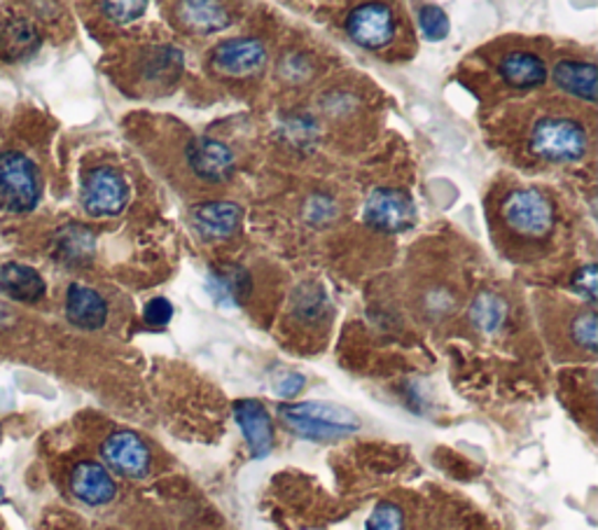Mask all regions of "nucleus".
Wrapping results in <instances>:
<instances>
[{
	"label": "nucleus",
	"instance_id": "nucleus-7",
	"mask_svg": "<svg viewBox=\"0 0 598 530\" xmlns=\"http://www.w3.org/2000/svg\"><path fill=\"white\" fill-rule=\"evenodd\" d=\"M416 220V208L412 196L403 190L382 187L370 194L365 204V223L378 231L397 234L405 231Z\"/></svg>",
	"mask_w": 598,
	"mask_h": 530
},
{
	"label": "nucleus",
	"instance_id": "nucleus-30",
	"mask_svg": "<svg viewBox=\"0 0 598 530\" xmlns=\"http://www.w3.org/2000/svg\"><path fill=\"white\" fill-rule=\"evenodd\" d=\"M305 386V377L302 375H286L281 381H278L276 386V392L281 398H295L299 390H302Z\"/></svg>",
	"mask_w": 598,
	"mask_h": 530
},
{
	"label": "nucleus",
	"instance_id": "nucleus-20",
	"mask_svg": "<svg viewBox=\"0 0 598 530\" xmlns=\"http://www.w3.org/2000/svg\"><path fill=\"white\" fill-rule=\"evenodd\" d=\"M554 83L589 104L596 101V66L589 62H575V58L559 62L554 66Z\"/></svg>",
	"mask_w": 598,
	"mask_h": 530
},
{
	"label": "nucleus",
	"instance_id": "nucleus-1",
	"mask_svg": "<svg viewBox=\"0 0 598 530\" xmlns=\"http://www.w3.org/2000/svg\"><path fill=\"white\" fill-rule=\"evenodd\" d=\"M278 414H281L284 423L292 433L318 442L344 437L361 428V419H357L351 409L332 402L281 404L278 407Z\"/></svg>",
	"mask_w": 598,
	"mask_h": 530
},
{
	"label": "nucleus",
	"instance_id": "nucleus-18",
	"mask_svg": "<svg viewBox=\"0 0 598 530\" xmlns=\"http://www.w3.org/2000/svg\"><path fill=\"white\" fill-rule=\"evenodd\" d=\"M0 290H3L8 298L17 302H38L43 300V294L47 290L43 277L26 264H17L10 262L3 269H0Z\"/></svg>",
	"mask_w": 598,
	"mask_h": 530
},
{
	"label": "nucleus",
	"instance_id": "nucleus-26",
	"mask_svg": "<svg viewBox=\"0 0 598 530\" xmlns=\"http://www.w3.org/2000/svg\"><path fill=\"white\" fill-rule=\"evenodd\" d=\"M570 335H573V342L594 353L596 346H598V323H596V313L594 311H585L577 316L570 325Z\"/></svg>",
	"mask_w": 598,
	"mask_h": 530
},
{
	"label": "nucleus",
	"instance_id": "nucleus-3",
	"mask_svg": "<svg viewBox=\"0 0 598 530\" xmlns=\"http://www.w3.org/2000/svg\"><path fill=\"white\" fill-rule=\"evenodd\" d=\"M40 199V173L22 152H0V206L12 213L33 210Z\"/></svg>",
	"mask_w": 598,
	"mask_h": 530
},
{
	"label": "nucleus",
	"instance_id": "nucleus-28",
	"mask_svg": "<svg viewBox=\"0 0 598 530\" xmlns=\"http://www.w3.org/2000/svg\"><path fill=\"white\" fill-rule=\"evenodd\" d=\"M102 10L108 19L117 24H129L134 19L143 17L148 10V3H102Z\"/></svg>",
	"mask_w": 598,
	"mask_h": 530
},
{
	"label": "nucleus",
	"instance_id": "nucleus-14",
	"mask_svg": "<svg viewBox=\"0 0 598 530\" xmlns=\"http://www.w3.org/2000/svg\"><path fill=\"white\" fill-rule=\"evenodd\" d=\"M66 316L75 327L102 329L108 321V304L94 288L73 283L66 294Z\"/></svg>",
	"mask_w": 598,
	"mask_h": 530
},
{
	"label": "nucleus",
	"instance_id": "nucleus-15",
	"mask_svg": "<svg viewBox=\"0 0 598 530\" xmlns=\"http://www.w3.org/2000/svg\"><path fill=\"white\" fill-rule=\"evenodd\" d=\"M253 290L250 273L238 264L213 267L209 273V292L221 306H242Z\"/></svg>",
	"mask_w": 598,
	"mask_h": 530
},
{
	"label": "nucleus",
	"instance_id": "nucleus-11",
	"mask_svg": "<svg viewBox=\"0 0 598 530\" xmlns=\"http://www.w3.org/2000/svg\"><path fill=\"white\" fill-rule=\"evenodd\" d=\"M188 162L194 175L206 183H225L234 173V152L215 139H194L188 145Z\"/></svg>",
	"mask_w": 598,
	"mask_h": 530
},
{
	"label": "nucleus",
	"instance_id": "nucleus-12",
	"mask_svg": "<svg viewBox=\"0 0 598 530\" xmlns=\"http://www.w3.org/2000/svg\"><path fill=\"white\" fill-rule=\"evenodd\" d=\"M234 419L242 428L253 458H267L274 448V423L265 404L257 400H238L234 404Z\"/></svg>",
	"mask_w": 598,
	"mask_h": 530
},
{
	"label": "nucleus",
	"instance_id": "nucleus-29",
	"mask_svg": "<svg viewBox=\"0 0 598 530\" xmlns=\"http://www.w3.org/2000/svg\"><path fill=\"white\" fill-rule=\"evenodd\" d=\"M143 318L148 325L152 327H164L171 323L173 318V306L169 300L164 298H154L146 304V311H143Z\"/></svg>",
	"mask_w": 598,
	"mask_h": 530
},
{
	"label": "nucleus",
	"instance_id": "nucleus-22",
	"mask_svg": "<svg viewBox=\"0 0 598 530\" xmlns=\"http://www.w3.org/2000/svg\"><path fill=\"white\" fill-rule=\"evenodd\" d=\"M508 318V304L493 292H482L480 298L472 302L470 321L477 329L482 332H495Z\"/></svg>",
	"mask_w": 598,
	"mask_h": 530
},
{
	"label": "nucleus",
	"instance_id": "nucleus-25",
	"mask_svg": "<svg viewBox=\"0 0 598 530\" xmlns=\"http://www.w3.org/2000/svg\"><path fill=\"white\" fill-rule=\"evenodd\" d=\"M365 530H405V512L395 502H378L372 509Z\"/></svg>",
	"mask_w": 598,
	"mask_h": 530
},
{
	"label": "nucleus",
	"instance_id": "nucleus-16",
	"mask_svg": "<svg viewBox=\"0 0 598 530\" xmlns=\"http://www.w3.org/2000/svg\"><path fill=\"white\" fill-rule=\"evenodd\" d=\"M54 260L66 267H83L94 260L96 239L85 225H68L54 234Z\"/></svg>",
	"mask_w": 598,
	"mask_h": 530
},
{
	"label": "nucleus",
	"instance_id": "nucleus-27",
	"mask_svg": "<svg viewBox=\"0 0 598 530\" xmlns=\"http://www.w3.org/2000/svg\"><path fill=\"white\" fill-rule=\"evenodd\" d=\"M570 285L577 294H583L585 300L589 302H596V290H598V267L596 264H587L583 269H577L573 273V279H570Z\"/></svg>",
	"mask_w": 598,
	"mask_h": 530
},
{
	"label": "nucleus",
	"instance_id": "nucleus-13",
	"mask_svg": "<svg viewBox=\"0 0 598 530\" xmlns=\"http://www.w3.org/2000/svg\"><path fill=\"white\" fill-rule=\"evenodd\" d=\"M71 490H73V496L77 500H83L85 505L102 507L115 498L117 486L102 463L83 461L73 467Z\"/></svg>",
	"mask_w": 598,
	"mask_h": 530
},
{
	"label": "nucleus",
	"instance_id": "nucleus-4",
	"mask_svg": "<svg viewBox=\"0 0 598 530\" xmlns=\"http://www.w3.org/2000/svg\"><path fill=\"white\" fill-rule=\"evenodd\" d=\"M505 223L522 237L543 239L554 227V208L537 190H514L503 204Z\"/></svg>",
	"mask_w": 598,
	"mask_h": 530
},
{
	"label": "nucleus",
	"instance_id": "nucleus-5",
	"mask_svg": "<svg viewBox=\"0 0 598 530\" xmlns=\"http://www.w3.org/2000/svg\"><path fill=\"white\" fill-rule=\"evenodd\" d=\"M129 199V187L122 173L110 166H96L87 171L83 183V204L94 218H113L122 213Z\"/></svg>",
	"mask_w": 598,
	"mask_h": 530
},
{
	"label": "nucleus",
	"instance_id": "nucleus-8",
	"mask_svg": "<svg viewBox=\"0 0 598 530\" xmlns=\"http://www.w3.org/2000/svg\"><path fill=\"white\" fill-rule=\"evenodd\" d=\"M209 64L221 75L248 77L265 68L267 47L257 37H229L213 50Z\"/></svg>",
	"mask_w": 598,
	"mask_h": 530
},
{
	"label": "nucleus",
	"instance_id": "nucleus-23",
	"mask_svg": "<svg viewBox=\"0 0 598 530\" xmlns=\"http://www.w3.org/2000/svg\"><path fill=\"white\" fill-rule=\"evenodd\" d=\"M183 68V54L175 47H154L148 54L146 62V75L148 80L159 83H173Z\"/></svg>",
	"mask_w": 598,
	"mask_h": 530
},
{
	"label": "nucleus",
	"instance_id": "nucleus-21",
	"mask_svg": "<svg viewBox=\"0 0 598 530\" xmlns=\"http://www.w3.org/2000/svg\"><path fill=\"white\" fill-rule=\"evenodd\" d=\"M38 45L40 35L24 19H10L0 26V50H6L10 58H22L35 52Z\"/></svg>",
	"mask_w": 598,
	"mask_h": 530
},
{
	"label": "nucleus",
	"instance_id": "nucleus-2",
	"mask_svg": "<svg viewBox=\"0 0 598 530\" xmlns=\"http://www.w3.org/2000/svg\"><path fill=\"white\" fill-rule=\"evenodd\" d=\"M589 148L585 127L568 117H545L531 131V150L547 162H577Z\"/></svg>",
	"mask_w": 598,
	"mask_h": 530
},
{
	"label": "nucleus",
	"instance_id": "nucleus-17",
	"mask_svg": "<svg viewBox=\"0 0 598 530\" xmlns=\"http://www.w3.org/2000/svg\"><path fill=\"white\" fill-rule=\"evenodd\" d=\"M501 75L514 89H535L545 85L547 66L533 52H510L501 62Z\"/></svg>",
	"mask_w": 598,
	"mask_h": 530
},
{
	"label": "nucleus",
	"instance_id": "nucleus-24",
	"mask_svg": "<svg viewBox=\"0 0 598 530\" xmlns=\"http://www.w3.org/2000/svg\"><path fill=\"white\" fill-rule=\"evenodd\" d=\"M418 24H421L424 35L433 43L445 41V37L449 35V17L442 8H437V6H424L421 12H418Z\"/></svg>",
	"mask_w": 598,
	"mask_h": 530
},
{
	"label": "nucleus",
	"instance_id": "nucleus-19",
	"mask_svg": "<svg viewBox=\"0 0 598 530\" xmlns=\"http://www.w3.org/2000/svg\"><path fill=\"white\" fill-rule=\"evenodd\" d=\"M178 19L190 33H217L232 24V12L221 3H181Z\"/></svg>",
	"mask_w": 598,
	"mask_h": 530
},
{
	"label": "nucleus",
	"instance_id": "nucleus-6",
	"mask_svg": "<svg viewBox=\"0 0 598 530\" xmlns=\"http://www.w3.org/2000/svg\"><path fill=\"white\" fill-rule=\"evenodd\" d=\"M344 26L355 45L365 50H382L393 43L395 14L384 3H363L349 12Z\"/></svg>",
	"mask_w": 598,
	"mask_h": 530
},
{
	"label": "nucleus",
	"instance_id": "nucleus-9",
	"mask_svg": "<svg viewBox=\"0 0 598 530\" xmlns=\"http://www.w3.org/2000/svg\"><path fill=\"white\" fill-rule=\"evenodd\" d=\"M102 456L113 473L122 477L143 479L150 473V448L131 430L113 433L102 446Z\"/></svg>",
	"mask_w": 598,
	"mask_h": 530
},
{
	"label": "nucleus",
	"instance_id": "nucleus-10",
	"mask_svg": "<svg viewBox=\"0 0 598 530\" xmlns=\"http://www.w3.org/2000/svg\"><path fill=\"white\" fill-rule=\"evenodd\" d=\"M192 227L206 241H225L238 231L244 223V208L234 202H209L199 204L190 213Z\"/></svg>",
	"mask_w": 598,
	"mask_h": 530
}]
</instances>
